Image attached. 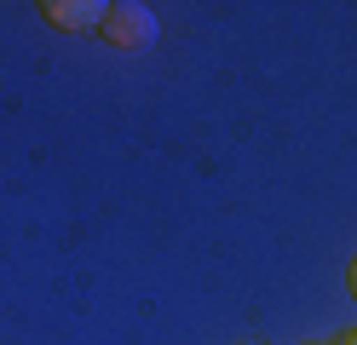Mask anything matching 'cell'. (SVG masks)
I'll return each mask as SVG.
<instances>
[{"label": "cell", "instance_id": "1", "mask_svg": "<svg viewBox=\"0 0 357 345\" xmlns=\"http://www.w3.org/2000/svg\"><path fill=\"white\" fill-rule=\"evenodd\" d=\"M98 35L109 46H121V52H144V46L155 40V12L144 6V0H109Z\"/></svg>", "mask_w": 357, "mask_h": 345}, {"label": "cell", "instance_id": "2", "mask_svg": "<svg viewBox=\"0 0 357 345\" xmlns=\"http://www.w3.org/2000/svg\"><path fill=\"white\" fill-rule=\"evenodd\" d=\"M109 0H40V17L52 29H104Z\"/></svg>", "mask_w": 357, "mask_h": 345}, {"label": "cell", "instance_id": "3", "mask_svg": "<svg viewBox=\"0 0 357 345\" xmlns=\"http://www.w3.org/2000/svg\"><path fill=\"white\" fill-rule=\"evenodd\" d=\"M346 282H351V293H357V259H351V270H346Z\"/></svg>", "mask_w": 357, "mask_h": 345}, {"label": "cell", "instance_id": "4", "mask_svg": "<svg viewBox=\"0 0 357 345\" xmlns=\"http://www.w3.org/2000/svg\"><path fill=\"white\" fill-rule=\"evenodd\" d=\"M346 345H357V328H351V334H346Z\"/></svg>", "mask_w": 357, "mask_h": 345}]
</instances>
